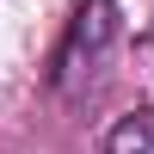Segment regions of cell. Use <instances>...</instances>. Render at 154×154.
I'll return each instance as SVG.
<instances>
[{"label": "cell", "instance_id": "1", "mask_svg": "<svg viewBox=\"0 0 154 154\" xmlns=\"http://www.w3.org/2000/svg\"><path fill=\"white\" fill-rule=\"evenodd\" d=\"M111 43H117V0H80L68 37L56 49V86L62 93L93 86L99 68H105V56H111Z\"/></svg>", "mask_w": 154, "mask_h": 154}, {"label": "cell", "instance_id": "2", "mask_svg": "<svg viewBox=\"0 0 154 154\" xmlns=\"http://www.w3.org/2000/svg\"><path fill=\"white\" fill-rule=\"evenodd\" d=\"M105 154H154V111H136L105 136Z\"/></svg>", "mask_w": 154, "mask_h": 154}]
</instances>
